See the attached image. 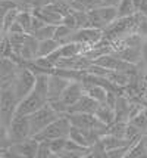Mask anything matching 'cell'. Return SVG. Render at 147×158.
Wrapping results in <instances>:
<instances>
[{"label":"cell","instance_id":"obj_10","mask_svg":"<svg viewBox=\"0 0 147 158\" xmlns=\"http://www.w3.org/2000/svg\"><path fill=\"white\" fill-rule=\"evenodd\" d=\"M21 68L22 65L18 61H15L14 58H2V65H0L2 83H0V87L12 86V83L16 78L18 73L21 71Z\"/></svg>","mask_w":147,"mask_h":158},{"label":"cell","instance_id":"obj_23","mask_svg":"<svg viewBox=\"0 0 147 158\" xmlns=\"http://www.w3.org/2000/svg\"><path fill=\"white\" fill-rule=\"evenodd\" d=\"M146 157H147V149L144 143H143V139H140L135 143L131 145L128 152H126V158H146Z\"/></svg>","mask_w":147,"mask_h":158},{"label":"cell","instance_id":"obj_18","mask_svg":"<svg viewBox=\"0 0 147 158\" xmlns=\"http://www.w3.org/2000/svg\"><path fill=\"white\" fill-rule=\"evenodd\" d=\"M96 115H97V118L102 121L103 124H106V126H109V124H112L116 121V112H115V108L113 106H110L109 103H100L99 105L97 111H96Z\"/></svg>","mask_w":147,"mask_h":158},{"label":"cell","instance_id":"obj_26","mask_svg":"<svg viewBox=\"0 0 147 158\" xmlns=\"http://www.w3.org/2000/svg\"><path fill=\"white\" fill-rule=\"evenodd\" d=\"M16 21L22 25L25 33H31V22H33V10H21L18 14Z\"/></svg>","mask_w":147,"mask_h":158},{"label":"cell","instance_id":"obj_7","mask_svg":"<svg viewBox=\"0 0 147 158\" xmlns=\"http://www.w3.org/2000/svg\"><path fill=\"white\" fill-rule=\"evenodd\" d=\"M68 115H69V120L74 127L85 129V130H100L105 135L107 126L102 123L96 114H90V112H72V114H68Z\"/></svg>","mask_w":147,"mask_h":158},{"label":"cell","instance_id":"obj_21","mask_svg":"<svg viewBox=\"0 0 147 158\" xmlns=\"http://www.w3.org/2000/svg\"><path fill=\"white\" fill-rule=\"evenodd\" d=\"M74 31L71 27L65 25V24H59L56 27V33H55V39H56L60 44H65L68 41L72 40V35H74Z\"/></svg>","mask_w":147,"mask_h":158},{"label":"cell","instance_id":"obj_27","mask_svg":"<svg viewBox=\"0 0 147 158\" xmlns=\"http://www.w3.org/2000/svg\"><path fill=\"white\" fill-rule=\"evenodd\" d=\"M14 56V44L7 34L2 37V58H12Z\"/></svg>","mask_w":147,"mask_h":158},{"label":"cell","instance_id":"obj_32","mask_svg":"<svg viewBox=\"0 0 147 158\" xmlns=\"http://www.w3.org/2000/svg\"><path fill=\"white\" fill-rule=\"evenodd\" d=\"M141 139H143V143H144V146H146V149H147V133H144Z\"/></svg>","mask_w":147,"mask_h":158},{"label":"cell","instance_id":"obj_31","mask_svg":"<svg viewBox=\"0 0 147 158\" xmlns=\"http://www.w3.org/2000/svg\"><path fill=\"white\" fill-rule=\"evenodd\" d=\"M105 2V5H109V6H116L118 7L121 5V2L122 0H103Z\"/></svg>","mask_w":147,"mask_h":158},{"label":"cell","instance_id":"obj_3","mask_svg":"<svg viewBox=\"0 0 147 158\" xmlns=\"http://www.w3.org/2000/svg\"><path fill=\"white\" fill-rule=\"evenodd\" d=\"M72 129V123L68 114H62L59 118H56L53 123H50L43 131L35 135L34 138L37 140H52L59 138H69V131Z\"/></svg>","mask_w":147,"mask_h":158},{"label":"cell","instance_id":"obj_2","mask_svg":"<svg viewBox=\"0 0 147 158\" xmlns=\"http://www.w3.org/2000/svg\"><path fill=\"white\" fill-rule=\"evenodd\" d=\"M19 105V98L16 96L12 86L0 87V126L6 129L15 118Z\"/></svg>","mask_w":147,"mask_h":158},{"label":"cell","instance_id":"obj_5","mask_svg":"<svg viewBox=\"0 0 147 158\" xmlns=\"http://www.w3.org/2000/svg\"><path fill=\"white\" fill-rule=\"evenodd\" d=\"M35 81H37V73L34 69L28 68V67H22L16 78L12 83V87H14L16 96L19 98V101L24 99L25 96H28L34 90Z\"/></svg>","mask_w":147,"mask_h":158},{"label":"cell","instance_id":"obj_30","mask_svg":"<svg viewBox=\"0 0 147 158\" xmlns=\"http://www.w3.org/2000/svg\"><path fill=\"white\" fill-rule=\"evenodd\" d=\"M24 3H27L28 6H31L33 9L34 7H37V6H41L43 5V0H22Z\"/></svg>","mask_w":147,"mask_h":158},{"label":"cell","instance_id":"obj_20","mask_svg":"<svg viewBox=\"0 0 147 158\" xmlns=\"http://www.w3.org/2000/svg\"><path fill=\"white\" fill-rule=\"evenodd\" d=\"M103 5H105L103 0H74L71 6H72V9H75V10L90 12V10H94V9L103 6Z\"/></svg>","mask_w":147,"mask_h":158},{"label":"cell","instance_id":"obj_6","mask_svg":"<svg viewBox=\"0 0 147 158\" xmlns=\"http://www.w3.org/2000/svg\"><path fill=\"white\" fill-rule=\"evenodd\" d=\"M91 21V27L100 28V30H106L112 22L119 18V10L116 6H109V5H103V6L97 7L94 10L88 12Z\"/></svg>","mask_w":147,"mask_h":158},{"label":"cell","instance_id":"obj_33","mask_svg":"<svg viewBox=\"0 0 147 158\" xmlns=\"http://www.w3.org/2000/svg\"><path fill=\"white\" fill-rule=\"evenodd\" d=\"M144 56H146V61H147V39H146V44H144Z\"/></svg>","mask_w":147,"mask_h":158},{"label":"cell","instance_id":"obj_1","mask_svg":"<svg viewBox=\"0 0 147 158\" xmlns=\"http://www.w3.org/2000/svg\"><path fill=\"white\" fill-rule=\"evenodd\" d=\"M31 124L29 115H15L10 124L6 129L2 127V145L0 148H7L10 145L22 142L25 139L31 138Z\"/></svg>","mask_w":147,"mask_h":158},{"label":"cell","instance_id":"obj_8","mask_svg":"<svg viewBox=\"0 0 147 158\" xmlns=\"http://www.w3.org/2000/svg\"><path fill=\"white\" fill-rule=\"evenodd\" d=\"M47 102H49L47 98L40 95V93H37L35 90H33L28 96H25L24 99L19 101L16 115H31V114H34L35 111L43 108Z\"/></svg>","mask_w":147,"mask_h":158},{"label":"cell","instance_id":"obj_4","mask_svg":"<svg viewBox=\"0 0 147 158\" xmlns=\"http://www.w3.org/2000/svg\"><path fill=\"white\" fill-rule=\"evenodd\" d=\"M62 114H59L49 102L46 103L43 108L35 111L34 114L29 115V124H31V135L35 136L40 131H43L50 123H53L56 118H59Z\"/></svg>","mask_w":147,"mask_h":158},{"label":"cell","instance_id":"obj_22","mask_svg":"<svg viewBox=\"0 0 147 158\" xmlns=\"http://www.w3.org/2000/svg\"><path fill=\"white\" fill-rule=\"evenodd\" d=\"M56 27L55 24H46L41 28H38L37 31L33 33L37 40H46V39H55V33H56Z\"/></svg>","mask_w":147,"mask_h":158},{"label":"cell","instance_id":"obj_19","mask_svg":"<svg viewBox=\"0 0 147 158\" xmlns=\"http://www.w3.org/2000/svg\"><path fill=\"white\" fill-rule=\"evenodd\" d=\"M62 44L56 39H46V40H38V56H49L55 50L60 48Z\"/></svg>","mask_w":147,"mask_h":158},{"label":"cell","instance_id":"obj_16","mask_svg":"<svg viewBox=\"0 0 147 158\" xmlns=\"http://www.w3.org/2000/svg\"><path fill=\"white\" fill-rule=\"evenodd\" d=\"M83 83H84V90L87 95H90L91 98H94V99L99 101L100 103L106 102L109 90H106L102 84L96 83L94 80H85V81H83Z\"/></svg>","mask_w":147,"mask_h":158},{"label":"cell","instance_id":"obj_17","mask_svg":"<svg viewBox=\"0 0 147 158\" xmlns=\"http://www.w3.org/2000/svg\"><path fill=\"white\" fill-rule=\"evenodd\" d=\"M100 142L103 145V148L107 151H112V149H118V148H122V146H131V143L124 138H118V136H113V135H107L105 133L102 138H100Z\"/></svg>","mask_w":147,"mask_h":158},{"label":"cell","instance_id":"obj_29","mask_svg":"<svg viewBox=\"0 0 147 158\" xmlns=\"http://www.w3.org/2000/svg\"><path fill=\"white\" fill-rule=\"evenodd\" d=\"M130 149V146H122V148H118V149H112V151L106 152V157L107 158H122L126 157V152Z\"/></svg>","mask_w":147,"mask_h":158},{"label":"cell","instance_id":"obj_28","mask_svg":"<svg viewBox=\"0 0 147 158\" xmlns=\"http://www.w3.org/2000/svg\"><path fill=\"white\" fill-rule=\"evenodd\" d=\"M55 157V154L50 149V145L47 140H41L40 146H38V152H37V158H52Z\"/></svg>","mask_w":147,"mask_h":158},{"label":"cell","instance_id":"obj_11","mask_svg":"<svg viewBox=\"0 0 147 158\" xmlns=\"http://www.w3.org/2000/svg\"><path fill=\"white\" fill-rule=\"evenodd\" d=\"M84 95H85L84 83L79 81V80H72V81L69 83V86L65 89L63 95L60 96V101L65 103V106H66L68 111H69L71 106L75 105Z\"/></svg>","mask_w":147,"mask_h":158},{"label":"cell","instance_id":"obj_14","mask_svg":"<svg viewBox=\"0 0 147 158\" xmlns=\"http://www.w3.org/2000/svg\"><path fill=\"white\" fill-rule=\"evenodd\" d=\"M119 58H122L124 61H128L134 64V65H138L140 62H143L146 59L144 56V46L143 48H135V46H126V48L119 49L118 52H115Z\"/></svg>","mask_w":147,"mask_h":158},{"label":"cell","instance_id":"obj_12","mask_svg":"<svg viewBox=\"0 0 147 158\" xmlns=\"http://www.w3.org/2000/svg\"><path fill=\"white\" fill-rule=\"evenodd\" d=\"M38 146H40V140H37L34 136H31V138L25 139L22 142L10 145L9 148L16 154L18 158H34L37 157Z\"/></svg>","mask_w":147,"mask_h":158},{"label":"cell","instance_id":"obj_13","mask_svg":"<svg viewBox=\"0 0 147 158\" xmlns=\"http://www.w3.org/2000/svg\"><path fill=\"white\" fill-rule=\"evenodd\" d=\"M72 81L71 78L60 74H55L50 73V80H49V101H55V99H60L63 95L65 89L69 86V83Z\"/></svg>","mask_w":147,"mask_h":158},{"label":"cell","instance_id":"obj_34","mask_svg":"<svg viewBox=\"0 0 147 158\" xmlns=\"http://www.w3.org/2000/svg\"><path fill=\"white\" fill-rule=\"evenodd\" d=\"M60 2H65V3H68V5H72L74 0H60Z\"/></svg>","mask_w":147,"mask_h":158},{"label":"cell","instance_id":"obj_15","mask_svg":"<svg viewBox=\"0 0 147 158\" xmlns=\"http://www.w3.org/2000/svg\"><path fill=\"white\" fill-rule=\"evenodd\" d=\"M99 105H100L99 101H96L94 98H91L90 95L85 93L84 96L81 98L75 105L71 106L69 111H68V114H72V112H90V114H96Z\"/></svg>","mask_w":147,"mask_h":158},{"label":"cell","instance_id":"obj_24","mask_svg":"<svg viewBox=\"0 0 147 158\" xmlns=\"http://www.w3.org/2000/svg\"><path fill=\"white\" fill-rule=\"evenodd\" d=\"M19 12H21V9H10V10H7V12L3 14V18H2V31L3 33H7V30L10 28V25L16 21Z\"/></svg>","mask_w":147,"mask_h":158},{"label":"cell","instance_id":"obj_25","mask_svg":"<svg viewBox=\"0 0 147 158\" xmlns=\"http://www.w3.org/2000/svg\"><path fill=\"white\" fill-rule=\"evenodd\" d=\"M118 10H119V18H122V16H131V15L138 12L134 0H122L121 5L118 6Z\"/></svg>","mask_w":147,"mask_h":158},{"label":"cell","instance_id":"obj_9","mask_svg":"<svg viewBox=\"0 0 147 158\" xmlns=\"http://www.w3.org/2000/svg\"><path fill=\"white\" fill-rule=\"evenodd\" d=\"M105 37V31L96 27H85V28H78L74 31L72 40L71 41H78L81 44H84L85 48L88 49L91 46H94L96 43L102 40ZM85 49V50H87Z\"/></svg>","mask_w":147,"mask_h":158}]
</instances>
